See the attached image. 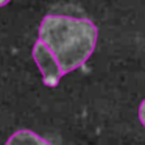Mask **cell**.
Masks as SVG:
<instances>
[{"mask_svg":"<svg viewBox=\"0 0 145 145\" xmlns=\"http://www.w3.org/2000/svg\"><path fill=\"white\" fill-rule=\"evenodd\" d=\"M97 39V27L86 17L47 14L39 25V41L55 55L64 75L84 66L94 53Z\"/></svg>","mask_w":145,"mask_h":145,"instance_id":"obj_1","label":"cell"},{"mask_svg":"<svg viewBox=\"0 0 145 145\" xmlns=\"http://www.w3.org/2000/svg\"><path fill=\"white\" fill-rule=\"evenodd\" d=\"M33 59L38 64L39 70L42 73V81L47 88H56L59 84L61 78L64 76L59 63L56 61L55 55L48 50V47L38 39L33 47Z\"/></svg>","mask_w":145,"mask_h":145,"instance_id":"obj_2","label":"cell"},{"mask_svg":"<svg viewBox=\"0 0 145 145\" xmlns=\"http://www.w3.org/2000/svg\"><path fill=\"white\" fill-rule=\"evenodd\" d=\"M7 145H50L44 137L30 129H20L8 139Z\"/></svg>","mask_w":145,"mask_h":145,"instance_id":"obj_3","label":"cell"},{"mask_svg":"<svg viewBox=\"0 0 145 145\" xmlns=\"http://www.w3.org/2000/svg\"><path fill=\"white\" fill-rule=\"evenodd\" d=\"M139 120H140V123L145 128V98L142 100L140 106H139Z\"/></svg>","mask_w":145,"mask_h":145,"instance_id":"obj_4","label":"cell"},{"mask_svg":"<svg viewBox=\"0 0 145 145\" xmlns=\"http://www.w3.org/2000/svg\"><path fill=\"white\" fill-rule=\"evenodd\" d=\"M10 2H11V0H0V8H2V7H5V5H8Z\"/></svg>","mask_w":145,"mask_h":145,"instance_id":"obj_5","label":"cell"}]
</instances>
